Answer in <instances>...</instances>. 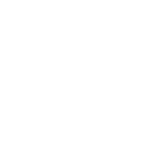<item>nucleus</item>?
Segmentation results:
<instances>
[]
</instances>
